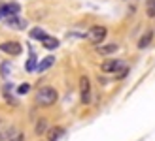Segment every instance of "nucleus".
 <instances>
[{"mask_svg":"<svg viewBox=\"0 0 155 141\" xmlns=\"http://www.w3.org/2000/svg\"><path fill=\"white\" fill-rule=\"evenodd\" d=\"M64 134V128L63 126H55V128H51L48 132V141H59L61 137H63Z\"/></svg>","mask_w":155,"mask_h":141,"instance_id":"8","label":"nucleus"},{"mask_svg":"<svg viewBox=\"0 0 155 141\" xmlns=\"http://www.w3.org/2000/svg\"><path fill=\"white\" fill-rule=\"evenodd\" d=\"M10 72H12V64H10V62H2V64H0V74H2V77H4V79H6V77L8 75H10Z\"/></svg>","mask_w":155,"mask_h":141,"instance_id":"15","label":"nucleus"},{"mask_svg":"<svg viewBox=\"0 0 155 141\" xmlns=\"http://www.w3.org/2000/svg\"><path fill=\"white\" fill-rule=\"evenodd\" d=\"M0 124H2V119H0Z\"/></svg>","mask_w":155,"mask_h":141,"instance_id":"20","label":"nucleus"},{"mask_svg":"<svg viewBox=\"0 0 155 141\" xmlns=\"http://www.w3.org/2000/svg\"><path fill=\"white\" fill-rule=\"evenodd\" d=\"M15 132H17V130H15L13 126H10V128H4V130H0V141H8V139H10V137L15 134Z\"/></svg>","mask_w":155,"mask_h":141,"instance_id":"13","label":"nucleus"},{"mask_svg":"<svg viewBox=\"0 0 155 141\" xmlns=\"http://www.w3.org/2000/svg\"><path fill=\"white\" fill-rule=\"evenodd\" d=\"M146 11L150 17H155V0H146Z\"/></svg>","mask_w":155,"mask_h":141,"instance_id":"16","label":"nucleus"},{"mask_svg":"<svg viewBox=\"0 0 155 141\" xmlns=\"http://www.w3.org/2000/svg\"><path fill=\"white\" fill-rule=\"evenodd\" d=\"M36 57H34V55H30V58H28V62H27V72H34V70H36Z\"/></svg>","mask_w":155,"mask_h":141,"instance_id":"17","label":"nucleus"},{"mask_svg":"<svg viewBox=\"0 0 155 141\" xmlns=\"http://www.w3.org/2000/svg\"><path fill=\"white\" fill-rule=\"evenodd\" d=\"M28 90H30V85L28 83H23V85L17 87V94H21V96H23V94H27Z\"/></svg>","mask_w":155,"mask_h":141,"instance_id":"18","label":"nucleus"},{"mask_svg":"<svg viewBox=\"0 0 155 141\" xmlns=\"http://www.w3.org/2000/svg\"><path fill=\"white\" fill-rule=\"evenodd\" d=\"M45 128H48V121H45V119H40V121L36 122V128H34L36 136H42L44 132H45Z\"/></svg>","mask_w":155,"mask_h":141,"instance_id":"14","label":"nucleus"},{"mask_svg":"<svg viewBox=\"0 0 155 141\" xmlns=\"http://www.w3.org/2000/svg\"><path fill=\"white\" fill-rule=\"evenodd\" d=\"M0 51L10 55V57H17V55H21L23 47L17 42H4V43H0Z\"/></svg>","mask_w":155,"mask_h":141,"instance_id":"5","label":"nucleus"},{"mask_svg":"<svg viewBox=\"0 0 155 141\" xmlns=\"http://www.w3.org/2000/svg\"><path fill=\"white\" fill-rule=\"evenodd\" d=\"M6 23H8L10 27H13V28H25V27H27V21L19 19L17 15H10V17H6Z\"/></svg>","mask_w":155,"mask_h":141,"instance_id":"7","label":"nucleus"},{"mask_svg":"<svg viewBox=\"0 0 155 141\" xmlns=\"http://www.w3.org/2000/svg\"><path fill=\"white\" fill-rule=\"evenodd\" d=\"M30 38H32V40H38V42H44L45 38H48V34H45V30H42L40 27H34L30 30Z\"/></svg>","mask_w":155,"mask_h":141,"instance_id":"11","label":"nucleus"},{"mask_svg":"<svg viewBox=\"0 0 155 141\" xmlns=\"http://www.w3.org/2000/svg\"><path fill=\"white\" fill-rule=\"evenodd\" d=\"M42 45L45 47V49L53 51V49H57V47H59V40H57V38H51V36H48V38H45V40L42 42Z\"/></svg>","mask_w":155,"mask_h":141,"instance_id":"12","label":"nucleus"},{"mask_svg":"<svg viewBox=\"0 0 155 141\" xmlns=\"http://www.w3.org/2000/svg\"><path fill=\"white\" fill-rule=\"evenodd\" d=\"M106 34H108L106 27L97 25V27H91V28L87 30V40H89L91 43H102L104 38H106Z\"/></svg>","mask_w":155,"mask_h":141,"instance_id":"2","label":"nucleus"},{"mask_svg":"<svg viewBox=\"0 0 155 141\" xmlns=\"http://www.w3.org/2000/svg\"><path fill=\"white\" fill-rule=\"evenodd\" d=\"M8 141H23V134H19V132H15V134L8 139Z\"/></svg>","mask_w":155,"mask_h":141,"instance_id":"19","label":"nucleus"},{"mask_svg":"<svg viewBox=\"0 0 155 141\" xmlns=\"http://www.w3.org/2000/svg\"><path fill=\"white\" fill-rule=\"evenodd\" d=\"M53 64H55V57H45V58H42L40 62H38V66H36V70L38 72H45V70H49Z\"/></svg>","mask_w":155,"mask_h":141,"instance_id":"6","label":"nucleus"},{"mask_svg":"<svg viewBox=\"0 0 155 141\" xmlns=\"http://www.w3.org/2000/svg\"><path fill=\"white\" fill-rule=\"evenodd\" d=\"M119 49V45L117 43H106V45H98V53L100 55H112V53H115Z\"/></svg>","mask_w":155,"mask_h":141,"instance_id":"10","label":"nucleus"},{"mask_svg":"<svg viewBox=\"0 0 155 141\" xmlns=\"http://www.w3.org/2000/svg\"><path fill=\"white\" fill-rule=\"evenodd\" d=\"M0 17H2V15H0Z\"/></svg>","mask_w":155,"mask_h":141,"instance_id":"21","label":"nucleus"},{"mask_svg":"<svg viewBox=\"0 0 155 141\" xmlns=\"http://www.w3.org/2000/svg\"><path fill=\"white\" fill-rule=\"evenodd\" d=\"M151 40H153V30H148V32L138 40V49H146V47L151 43Z\"/></svg>","mask_w":155,"mask_h":141,"instance_id":"9","label":"nucleus"},{"mask_svg":"<svg viewBox=\"0 0 155 141\" xmlns=\"http://www.w3.org/2000/svg\"><path fill=\"white\" fill-rule=\"evenodd\" d=\"M125 68V64H123V60H106V62H102V66H100V70L102 72H106V74H117V72H121V70Z\"/></svg>","mask_w":155,"mask_h":141,"instance_id":"4","label":"nucleus"},{"mask_svg":"<svg viewBox=\"0 0 155 141\" xmlns=\"http://www.w3.org/2000/svg\"><path fill=\"white\" fill-rule=\"evenodd\" d=\"M80 96H81L83 104L91 102V81L87 75H81V79H80Z\"/></svg>","mask_w":155,"mask_h":141,"instance_id":"3","label":"nucleus"},{"mask_svg":"<svg viewBox=\"0 0 155 141\" xmlns=\"http://www.w3.org/2000/svg\"><path fill=\"white\" fill-rule=\"evenodd\" d=\"M57 98H59L57 90L53 89V87H49V85H48V87H42L40 90L36 92V102H38L40 105H45V107H48V105H53V104L57 102Z\"/></svg>","mask_w":155,"mask_h":141,"instance_id":"1","label":"nucleus"}]
</instances>
